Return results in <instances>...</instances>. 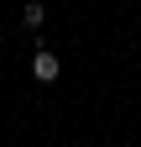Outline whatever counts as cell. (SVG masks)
Returning a JSON list of instances; mask_svg holds the SVG:
<instances>
[{
    "label": "cell",
    "instance_id": "2",
    "mask_svg": "<svg viewBox=\"0 0 141 147\" xmlns=\"http://www.w3.org/2000/svg\"><path fill=\"white\" fill-rule=\"evenodd\" d=\"M21 21L26 26H42L47 21V5H42V0H26V5H21Z\"/></svg>",
    "mask_w": 141,
    "mask_h": 147
},
{
    "label": "cell",
    "instance_id": "1",
    "mask_svg": "<svg viewBox=\"0 0 141 147\" xmlns=\"http://www.w3.org/2000/svg\"><path fill=\"white\" fill-rule=\"evenodd\" d=\"M31 79H37V84H58L63 79V63H58V53H37V58H31Z\"/></svg>",
    "mask_w": 141,
    "mask_h": 147
}]
</instances>
